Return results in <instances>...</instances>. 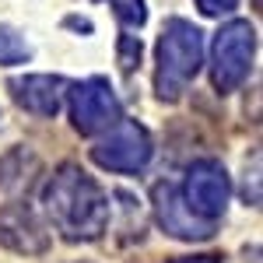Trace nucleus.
I'll return each instance as SVG.
<instances>
[{"instance_id":"1","label":"nucleus","mask_w":263,"mask_h":263,"mask_svg":"<svg viewBox=\"0 0 263 263\" xmlns=\"http://www.w3.org/2000/svg\"><path fill=\"white\" fill-rule=\"evenodd\" d=\"M42 211L70 242H91L109 224V197L81 165H60L49 176L42 190Z\"/></svg>"},{"instance_id":"13","label":"nucleus","mask_w":263,"mask_h":263,"mask_svg":"<svg viewBox=\"0 0 263 263\" xmlns=\"http://www.w3.org/2000/svg\"><path fill=\"white\" fill-rule=\"evenodd\" d=\"M197 7H200L207 18H218V14L235 11V7H239V0H197Z\"/></svg>"},{"instance_id":"10","label":"nucleus","mask_w":263,"mask_h":263,"mask_svg":"<svg viewBox=\"0 0 263 263\" xmlns=\"http://www.w3.org/2000/svg\"><path fill=\"white\" fill-rule=\"evenodd\" d=\"M28 57H32V49H28L25 35H21L18 28H11V25H0V67L25 63Z\"/></svg>"},{"instance_id":"3","label":"nucleus","mask_w":263,"mask_h":263,"mask_svg":"<svg viewBox=\"0 0 263 263\" xmlns=\"http://www.w3.org/2000/svg\"><path fill=\"white\" fill-rule=\"evenodd\" d=\"M256 60V28L249 21H228L221 32L214 35V49H211V78L214 88L228 95L249 78Z\"/></svg>"},{"instance_id":"14","label":"nucleus","mask_w":263,"mask_h":263,"mask_svg":"<svg viewBox=\"0 0 263 263\" xmlns=\"http://www.w3.org/2000/svg\"><path fill=\"white\" fill-rule=\"evenodd\" d=\"M176 263H221L218 256H190V260H176Z\"/></svg>"},{"instance_id":"11","label":"nucleus","mask_w":263,"mask_h":263,"mask_svg":"<svg viewBox=\"0 0 263 263\" xmlns=\"http://www.w3.org/2000/svg\"><path fill=\"white\" fill-rule=\"evenodd\" d=\"M112 11H116V18H120L126 28H141L144 21H147L144 0H112Z\"/></svg>"},{"instance_id":"2","label":"nucleus","mask_w":263,"mask_h":263,"mask_svg":"<svg viewBox=\"0 0 263 263\" xmlns=\"http://www.w3.org/2000/svg\"><path fill=\"white\" fill-rule=\"evenodd\" d=\"M203 63V39L200 28L182 18L165 21L162 39H158V74L155 88L165 102H176L186 91V84L197 78Z\"/></svg>"},{"instance_id":"12","label":"nucleus","mask_w":263,"mask_h":263,"mask_svg":"<svg viewBox=\"0 0 263 263\" xmlns=\"http://www.w3.org/2000/svg\"><path fill=\"white\" fill-rule=\"evenodd\" d=\"M141 60V39H134V35H123L120 39V63L123 70H134V63Z\"/></svg>"},{"instance_id":"8","label":"nucleus","mask_w":263,"mask_h":263,"mask_svg":"<svg viewBox=\"0 0 263 263\" xmlns=\"http://www.w3.org/2000/svg\"><path fill=\"white\" fill-rule=\"evenodd\" d=\"M0 246L14 253H46L49 232L25 203H7L0 211Z\"/></svg>"},{"instance_id":"5","label":"nucleus","mask_w":263,"mask_h":263,"mask_svg":"<svg viewBox=\"0 0 263 263\" xmlns=\"http://www.w3.org/2000/svg\"><path fill=\"white\" fill-rule=\"evenodd\" d=\"M91 158L109 172H141L151 162V137L141 123L120 120L109 126V137L91 147Z\"/></svg>"},{"instance_id":"4","label":"nucleus","mask_w":263,"mask_h":263,"mask_svg":"<svg viewBox=\"0 0 263 263\" xmlns=\"http://www.w3.org/2000/svg\"><path fill=\"white\" fill-rule=\"evenodd\" d=\"M67 102H70V120H74V130L91 137V134H102L109 130L112 123L123 120V105L112 91V84L105 78H88V81L67 84Z\"/></svg>"},{"instance_id":"9","label":"nucleus","mask_w":263,"mask_h":263,"mask_svg":"<svg viewBox=\"0 0 263 263\" xmlns=\"http://www.w3.org/2000/svg\"><path fill=\"white\" fill-rule=\"evenodd\" d=\"M11 95H14V102L21 109L49 120V116L60 112L63 99H67V81L60 74H28V78L11 81Z\"/></svg>"},{"instance_id":"7","label":"nucleus","mask_w":263,"mask_h":263,"mask_svg":"<svg viewBox=\"0 0 263 263\" xmlns=\"http://www.w3.org/2000/svg\"><path fill=\"white\" fill-rule=\"evenodd\" d=\"M155 218L162 224L168 235H176V239H186V242H200V239H211L214 235V221H203L200 214H193L186 200H182L179 186H172V182H158L155 186Z\"/></svg>"},{"instance_id":"6","label":"nucleus","mask_w":263,"mask_h":263,"mask_svg":"<svg viewBox=\"0 0 263 263\" xmlns=\"http://www.w3.org/2000/svg\"><path fill=\"white\" fill-rule=\"evenodd\" d=\"M182 200L193 214H200L203 221H218L228 207V197H232V182H228V172H224L221 162L214 158H203V162H193L190 172H186V182H182Z\"/></svg>"}]
</instances>
